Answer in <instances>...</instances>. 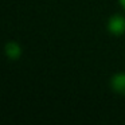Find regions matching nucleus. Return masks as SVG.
Returning a JSON list of instances; mask_svg holds the SVG:
<instances>
[{
	"label": "nucleus",
	"mask_w": 125,
	"mask_h": 125,
	"mask_svg": "<svg viewBox=\"0 0 125 125\" xmlns=\"http://www.w3.org/2000/svg\"><path fill=\"white\" fill-rule=\"evenodd\" d=\"M108 31L116 36L125 34V16L121 14H114L108 20Z\"/></svg>",
	"instance_id": "nucleus-1"
},
{
	"label": "nucleus",
	"mask_w": 125,
	"mask_h": 125,
	"mask_svg": "<svg viewBox=\"0 0 125 125\" xmlns=\"http://www.w3.org/2000/svg\"><path fill=\"white\" fill-rule=\"evenodd\" d=\"M110 87L114 93L125 97V73H116L110 79Z\"/></svg>",
	"instance_id": "nucleus-2"
},
{
	"label": "nucleus",
	"mask_w": 125,
	"mask_h": 125,
	"mask_svg": "<svg viewBox=\"0 0 125 125\" xmlns=\"http://www.w3.org/2000/svg\"><path fill=\"white\" fill-rule=\"evenodd\" d=\"M4 51H6V55L10 58V59L12 61H16L19 59L20 57H22L23 54V50H22V46H20L18 42H8V43L6 44V47H4Z\"/></svg>",
	"instance_id": "nucleus-3"
},
{
	"label": "nucleus",
	"mask_w": 125,
	"mask_h": 125,
	"mask_svg": "<svg viewBox=\"0 0 125 125\" xmlns=\"http://www.w3.org/2000/svg\"><path fill=\"white\" fill-rule=\"evenodd\" d=\"M118 1H120V4H121V7L125 10V0H118Z\"/></svg>",
	"instance_id": "nucleus-4"
}]
</instances>
